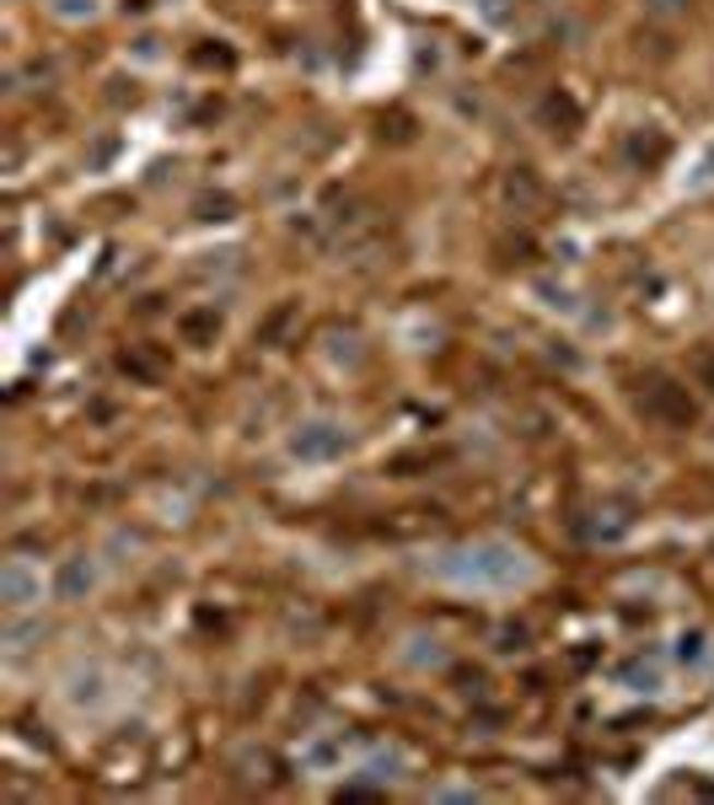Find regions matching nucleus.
<instances>
[{"label": "nucleus", "mask_w": 714, "mask_h": 805, "mask_svg": "<svg viewBox=\"0 0 714 805\" xmlns=\"http://www.w3.org/2000/svg\"><path fill=\"white\" fill-rule=\"evenodd\" d=\"M66 698L75 703V709H103V703H108V666H97V661L70 666Z\"/></svg>", "instance_id": "9"}, {"label": "nucleus", "mask_w": 714, "mask_h": 805, "mask_svg": "<svg viewBox=\"0 0 714 805\" xmlns=\"http://www.w3.org/2000/svg\"><path fill=\"white\" fill-rule=\"evenodd\" d=\"M537 296H543V307H554V311H575V296H570L564 285H554V280H537Z\"/></svg>", "instance_id": "22"}, {"label": "nucleus", "mask_w": 714, "mask_h": 805, "mask_svg": "<svg viewBox=\"0 0 714 805\" xmlns=\"http://www.w3.org/2000/svg\"><path fill=\"white\" fill-rule=\"evenodd\" d=\"M33 639H44V628H38V623H22V618L5 623V655H27V650H33Z\"/></svg>", "instance_id": "16"}, {"label": "nucleus", "mask_w": 714, "mask_h": 805, "mask_svg": "<svg viewBox=\"0 0 714 805\" xmlns=\"http://www.w3.org/2000/svg\"><path fill=\"white\" fill-rule=\"evenodd\" d=\"M500 650H526V628H521V623L500 628Z\"/></svg>", "instance_id": "26"}, {"label": "nucleus", "mask_w": 714, "mask_h": 805, "mask_svg": "<svg viewBox=\"0 0 714 805\" xmlns=\"http://www.w3.org/2000/svg\"><path fill=\"white\" fill-rule=\"evenodd\" d=\"M397 768H403V751H371L366 757V779H377V784L397 779Z\"/></svg>", "instance_id": "19"}, {"label": "nucleus", "mask_w": 714, "mask_h": 805, "mask_svg": "<svg viewBox=\"0 0 714 805\" xmlns=\"http://www.w3.org/2000/svg\"><path fill=\"white\" fill-rule=\"evenodd\" d=\"M677 661H682V666H704V661H710V634H704V628L677 634Z\"/></svg>", "instance_id": "15"}, {"label": "nucleus", "mask_w": 714, "mask_h": 805, "mask_svg": "<svg viewBox=\"0 0 714 805\" xmlns=\"http://www.w3.org/2000/svg\"><path fill=\"white\" fill-rule=\"evenodd\" d=\"M640 409H645V419H655L661 430H693L699 425V398L677 376H650L645 392H640Z\"/></svg>", "instance_id": "2"}, {"label": "nucleus", "mask_w": 714, "mask_h": 805, "mask_svg": "<svg viewBox=\"0 0 714 805\" xmlns=\"http://www.w3.org/2000/svg\"><path fill=\"white\" fill-rule=\"evenodd\" d=\"M285 451H290L296 462H307V467L338 462V457L349 451V425H344V419H333V414H312V419H301V425L290 430Z\"/></svg>", "instance_id": "3"}, {"label": "nucleus", "mask_w": 714, "mask_h": 805, "mask_svg": "<svg viewBox=\"0 0 714 805\" xmlns=\"http://www.w3.org/2000/svg\"><path fill=\"white\" fill-rule=\"evenodd\" d=\"M333 757H338V742H318L307 751V768H333Z\"/></svg>", "instance_id": "24"}, {"label": "nucleus", "mask_w": 714, "mask_h": 805, "mask_svg": "<svg viewBox=\"0 0 714 805\" xmlns=\"http://www.w3.org/2000/svg\"><path fill=\"white\" fill-rule=\"evenodd\" d=\"M688 5H693V0H645L650 16H666V22H671V16H688Z\"/></svg>", "instance_id": "23"}, {"label": "nucleus", "mask_w": 714, "mask_h": 805, "mask_svg": "<svg viewBox=\"0 0 714 805\" xmlns=\"http://www.w3.org/2000/svg\"><path fill=\"white\" fill-rule=\"evenodd\" d=\"M0 602H5L11 613L38 607V602H44V575H38L27 558H5V569H0Z\"/></svg>", "instance_id": "6"}, {"label": "nucleus", "mask_w": 714, "mask_h": 805, "mask_svg": "<svg viewBox=\"0 0 714 805\" xmlns=\"http://www.w3.org/2000/svg\"><path fill=\"white\" fill-rule=\"evenodd\" d=\"M436 580H447L456 591H516L537 580V564L526 548L516 543H500V537H478L467 548H452L430 564Z\"/></svg>", "instance_id": "1"}, {"label": "nucleus", "mask_w": 714, "mask_h": 805, "mask_svg": "<svg viewBox=\"0 0 714 805\" xmlns=\"http://www.w3.org/2000/svg\"><path fill=\"white\" fill-rule=\"evenodd\" d=\"M119 371L130 376V381L156 387V381H167V376H172V355H167L162 344H130V350L119 355Z\"/></svg>", "instance_id": "8"}, {"label": "nucleus", "mask_w": 714, "mask_h": 805, "mask_svg": "<svg viewBox=\"0 0 714 805\" xmlns=\"http://www.w3.org/2000/svg\"><path fill=\"white\" fill-rule=\"evenodd\" d=\"M511 5H516V0H478V11H484L489 22H505V16H511Z\"/></svg>", "instance_id": "27"}, {"label": "nucleus", "mask_w": 714, "mask_h": 805, "mask_svg": "<svg viewBox=\"0 0 714 805\" xmlns=\"http://www.w3.org/2000/svg\"><path fill=\"white\" fill-rule=\"evenodd\" d=\"M194 64H215V70H231V49H194Z\"/></svg>", "instance_id": "25"}, {"label": "nucleus", "mask_w": 714, "mask_h": 805, "mask_svg": "<svg viewBox=\"0 0 714 805\" xmlns=\"http://www.w3.org/2000/svg\"><path fill=\"white\" fill-rule=\"evenodd\" d=\"M688 188H693V193H704V188H714V140H710V145H704V156H699V167L688 173Z\"/></svg>", "instance_id": "21"}, {"label": "nucleus", "mask_w": 714, "mask_h": 805, "mask_svg": "<svg viewBox=\"0 0 714 805\" xmlns=\"http://www.w3.org/2000/svg\"><path fill=\"white\" fill-rule=\"evenodd\" d=\"M194 215L199 221H231V215H237V199H231V193H204L194 204Z\"/></svg>", "instance_id": "18"}, {"label": "nucleus", "mask_w": 714, "mask_h": 805, "mask_svg": "<svg viewBox=\"0 0 714 805\" xmlns=\"http://www.w3.org/2000/svg\"><path fill=\"white\" fill-rule=\"evenodd\" d=\"M221 328H226V317L215 307H189L178 317V339H183L189 350H210V344L221 339Z\"/></svg>", "instance_id": "11"}, {"label": "nucleus", "mask_w": 714, "mask_h": 805, "mask_svg": "<svg viewBox=\"0 0 714 805\" xmlns=\"http://www.w3.org/2000/svg\"><path fill=\"white\" fill-rule=\"evenodd\" d=\"M44 11L55 22H92L97 16V0H44Z\"/></svg>", "instance_id": "17"}, {"label": "nucleus", "mask_w": 714, "mask_h": 805, "mask_svg": "<svg viewBox=\"0 0 714 805\" xmlns=\"http://www.w3.org/2000/svg\"><path fill=\"white\" fill-rule=\"evenodd\" d=\"M537 119L548 134H559V140H570L575 129H581V108H575V97L570 92H548L543 103H537Z\"/></svg>", "instance_id": "12"}, {"label": "nucleus", "mask_w": 714, "mask_h": 805, "mask_svg": "<svg viewBox=\"0 0 714 805\" xmlns=\"http://www.w3.org/2000/svg\"><path fill=\"white\" fill-rule=\"evenodd\" d=\"M666 156H671V140H666L661 125H634L623 134V162H629V167L650 173V167H661Z\"/></svg>", "instance_id": "7"}, {"label": "nucleus", "mask_w": 714, "mask_h": 805, "mask_svg": "<svg viewBox=\"0 0 714 805\" xmlns=\"http://www.w3.org/2000/svg\"><path fill=\"white\" fill-rule=\"evenodd\" d=\"M97 591V564L86 554H70L60 569H55V596L60 602H86Z\"/></svg>", "instance_id": "10"}, {"label": "nucleus", "mask_w": 714, "mask_h": 805, "mask_svg": "<svg viewBox=\"0 0 714 805\" xmlns=\"http://www.w3.org/2000/svg\"><path fill=\"white\" fill-rule=\"evenodd\" d=\"M296 322H301V307H296V301L274 307V311H269V317L259 322V344H269V350H274V344H285V333H290Z\"/></svg>", "instance_id": "14"}, {"label": "nucleus", "mask_w": 714, "mask_h": 805, "mask_svg": "<svg viewBox=\"0 0 714 805\" xmlns=\"http://www.w3.org/2000/svg\"><path fill=\"white\" fill-rule=\"evenodd\" d=\"M688 376H693V387H704V392H714V344H704V350H693V360H688Z\"/></svg>", "instance_id": "20"}, {"label": "nucleus", "mask_w": 714, "mask_h": 805, "mask_svg": "<svg viewBox=\"0 0 714 805\" xmlns=\"http://www.w3.org/2000/svg\"><path fill=\"white\" fill-rule=\"evenodd\" d=\"M618 682H623L629 692H661V682H666V666H661L655 655H629V661L618 666Z\"/></svg>", "instance_id": "13"}, {"label": "nucleus", "mask_w": 714, "mask_h": 805, "mask_svg": "<svg viewBox=\"0 0 714 805\" xmlns=\"http://www.w3.org/2000/svg\"><path fill=\"white\" fill-rule=\"evenodd\" d=\"M500 199H505V210H516V215H537L543 204H548V184H543V173L537 167H505V178H500Z\"/></svg>", "instance_id": "5"}, {"label": "nucleus", "mask_w": 714, "mask_h": 805, "mask_svg": "<svg viewBox=\"0 0 714 805\" xmlns=\"http://www.w3.org/2000/svg\"><path fill=\"white\" fill-rule=\"evenodd\" d=\"M629 532H634V505H629V499H602V505H591L581 516V537L596 543V548H612V543H623Z\"/></svg>", "instance_id": "4"}]
</instances>
